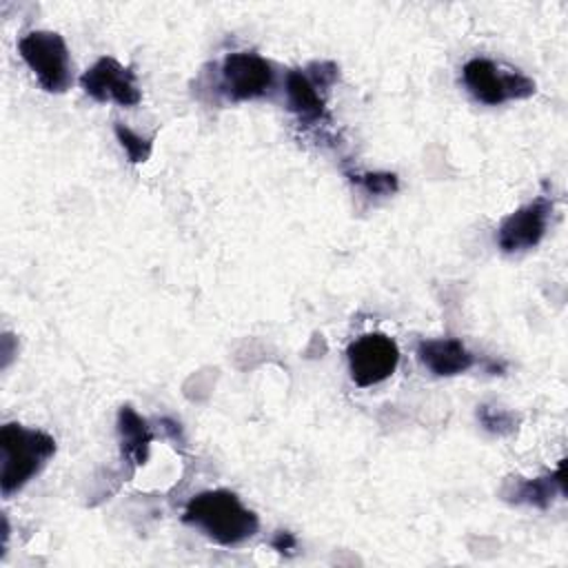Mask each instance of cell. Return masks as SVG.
Instances as JSON below:
<instances>
[{"instance_id": "cell-1", "label": "cell", "mask_w": 568, "mask_h": 568, "mask_svg": "<svg viewBox=\"0 0 568 568\" xmlns=\"http://www.w3.org/2000/svg\"><path fill=\"white\" fill-rule=\"evenodd\" d=\"M182 519L222 546H237L260 528L257 515L242 506L235 493L224 488L195 495L186 504Z\"/></svg>"}, {"instance_id": "cell-2", "label": "cell", "mask_w": 568, "mask_h": 568, "mask_svg": "<svg viewBox=\"0 0 568 568\" xmlns=\"http://www.w3.org/2000/svg\"><path fill=\"white\" fill-rule=\"evenodd\" d=\"M0 448H2V495L9 497L20 490L47 459L55 453V439L42 430L24 428L22 424H4L0 430Z\"/></svg>"}, {"instance_id": "cell-3", "label": "cell", "mask_w": 568, "mask_h": 568, "mask_svg": "<svg viewBox=\"0 0 568 568\" xmlns=\"http://www.w3.org/2000/svg\"><path fill=\"white\" fill-rule=\"evenodd\" d=\"M20 58L49 93H62L71 84V58L67 42L55 31H31L18 42Z\"/></svg>"}, {"instance_id": "cell-4", "label": "cell", "mask_w": 568, "mask_h": 568, "mask_svg": "<svg viewBox=\"0 0 568 568\" xmlns=\"http://www.w3.org/2000/svg\"><path fill=\"white\" fill-rule=\"evenodd\" d=\"M462 80L475 100L490 106L508 100L530 98L537 89L532 78L513 69H501L486 58L468 60L462 69Z\"/></svg>"}, {"instance_id": "cell-5", "label": "cell", "mask_w": 568, "mask_h": 568, "mask_svg": "<svg viewBox=\"0 0 568 568\" xmlns=\"http://www.w3.org/2000/svg\"><path fill=\"white\" fill-rule=\"evenodd\" d=\"M275 82L273 67L266 58L251 51H233L222 60L220 89L233 100H255L271 93Z\"/></svg>"}, {"instance_id": "cell-6", "label": "cell", "mask_w": 568, "mask_h": 568, "mask_svg": "<svg viewBox=\"0 0 568 568\" xmlns=\"http://www.w3.org/2000/svg\"><path fill=\"white\" fill-rule=\"evenodd\" d=\"M348 371L357 386L366 388L388 379L399 364V348L395 339L384 333H366L351 342Z\"/></svg>"}, {"instance_id": "cell-7", "label": "cell", "mask_w": 568, "mask_h": 568, "mask_svg": "<svg viewBox=\"0 0 568 568\" xmlns=\"http://www.w3.org/2000/svg\"><path fill=\"white\" fill-rule=\"evenodd\" d=\"M80 87L98 102L135 106L142 100L133 69L122 67L115 58H100L93 67H89L80 78Z\"/></svg>"}, {"instance_id": "cell-8", "label": "cell", "mask_w": 568, "mask_h": 568, "mask_svg": "<svg viewBox=\"0 0 568 568\" xmlns=\"http://www.w3.org/2000/svg\"><path fill=\"white\" fill-rule=\"evenodd\" d=\"M552 202L548 197H537L506 215L497 229L499 248L504 253H519L537 246L546 235Z\"/></svg>"}, {"instance_id": "cell-9", "label": "cell", "mask_w": 568, "mask_h": 568, "mask_svg": "<svg viewBox=\"0 0 568 568\" xmlns=\"http://www.w3.org/2000/svg\"><path fill=\"white\" fill-rule=\"evenodd\" d=\"M419 362L439 377H450L468 371L475 364V355L457 337L424 339L417 344Z\"/></svg>"}, {"instance_id": "cell-10", "label": "cell", "mask_w": 568, "mask_h": 568, "mask_svg": "<svg viewBox=\"0 0 568 568\" xmlns=\"http://www.w3.org/2000/svg\"><path fill=\"white\" fill-rule=\"evenodd\" d=\"M286 104L288 111L300 118L304 124H315L328 118L326 113V102L324 95L320 93V84L300 69H293L286 73Z\"/></svg>"}, {"instance_id": "cell-11", "label": "cell", "mask_w": 568, "mask_h": 568, "mask_svg": "<svg viewBox=\"0 0 568 568\" xmlns=\"http://www.w3.org/2000/svg\"><path fill=\"white\" fill-rule=\"evenodd\" d=\"M118 433L122 453L133 459V464L142 466L149 459V446L153 442L146 419L140 417L131 406H122L118 413Z\"/></svg>"}, {"instance_id": "cell-12", "label": "cell", "mask_w": 568, "mask_h": 568, "mask_svg": "<svg viewBox=\"0 0 568 568\" xmlns=\"http://www.w3.org/2000/svg\"><path fill=\"white\" fill-rule=\"evenodd\" d=\"M555 490L564 493V462L548 477L517 479L513 484V488L508 486L504 490V495L513 504H528V506H535V508H548L550 501H552Z\"/></svg>"}, {"instance_id": "cell-13", "label": "cell", "mask_w": 568, "mask_h": 568, "mask_svg": "<svg viewBox=\"0 0 568 568\" xmlns=\"http://www.w3.org/2000/svg\"><path fill=\"white\" fill-rule=\"evenodd\" d=\"M113 131H115L118 142L122 144V149L126 151V155H129V160H131L133 164H140V162H146V160H149L151 149H153V138H142V135H138L133 129L124 126L122 122H115Z\"/></svg>"}, {"instance_id": "cell-14", "label": "cell", "mask_w": 568, "mask_h": 568, "mask_svg": "<svg viewBox=\"0 0 568 568\" xmlns=\"http://www.w3.org/2000/svg\"><path fill=\"white\" fill-rule=\"evenodd\" d=\"M477 417L481 422V426L495 435H508L515 430V415L508 413V410H501V408H493V406H486L481 404L477 408Z\"/></svg>"}, {"instance_id": "cell-15", "label": "cell", "mask_w": 568, "mask_h": 568, "mask_svg": "<svg viewBox=\"0 0 568 568\" xmlns=\"http://www.w3.org/2000/svg\"><path fill=\"white\" fill-rule=\"evenodd\" d=\"M353 180L357 184H362L371 195H390L397 191V175L395 173H384V171H375V173H362V175H353Z\"/></svg>"}, {"instance_id": "cell-16", "label": "cell", "mask_w": 568, "mask_h": 568, "mask_svg": "<svg viewBox=\"0 0 568 568\" xmlns=\"http://www.w3.org/2000/svg\"><path fill=\"white\" fill-rule=\"evenodd\" d=\"M271 546H273L277 552H286V555H291V552L295 550V546H297V539H295V535H293V532H288V530H280V532H275V537H273Z\"/></svg>"}]
</instances>
